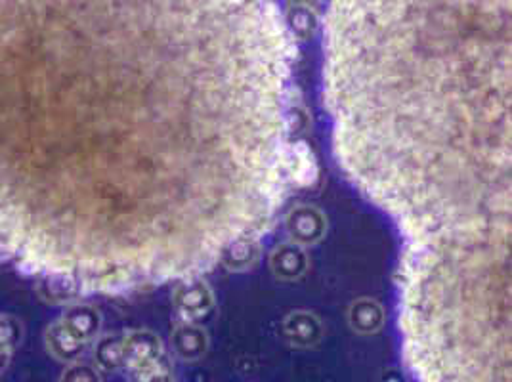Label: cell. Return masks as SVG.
Segmentation results:
<instances>
[{
	"mask_svg": "<svg viewBox=\"0 0 512 382\" xmlns=\"http://www.w3.org/2000/svg\"><path fill=\"white\" fill-rule=\"evenodd\" d=\"M274 2L0 0V260L75 293L211 270L295 188Z\"/></svg>",
	"mask_w": 512,
	"mask_h": 382,
	"instance_id": "1",
	"label": "cell"
},
{
	"mask_svg": "<svg viewBox=\"0 0 512 382\" xmlns=\"http://www.w3.org/2000/svg\"><path fill=\"white\" fill-rule=\"evenodd\" d=\"M511 2L342 0L325 102L350 180L406 237L407 365L478 379L511 363Z\"/></svg>",
	"mask_w": 512,
	"mask_h": 382,
	"instance_id": "2",
	"label": "cell"
},
{
	"mask_svg": "<svg viewBox=\"0 0 512 382\" xmlns=\"http://www.w3.org/2000/svg\"><path fill=\"white\" fill-rule=\"evenodd\" d=\"M123 365L130 382H174L165 344L150 329H134L123 337Z\"/></svg>",
	"mask_w": 512,
	"mask_h": 382,
	"instance_id": "3",
	"label": "cell"
},
{
	"mask_svg": "<svg viewBox=\"0 0 512 382\" xmlns=\"http://www.w3.org/2000/svg\"><path fill=\"white\" fill-rule=\"evenodd\" d=\"M172 304L184 321L197 323L213 312V289L197 276L180 279L172 293Z\"/></svg>",
	"mask_w": 512,
	"mask_h": 382,
	"instance_id": "4",
	"label": "cell"
},
{
	"mask_svg": "<svg viewBox=\"0 0 512 382\" xmlns=\"http://www.w3.org/2000/svg\"><path fill=\"white\" fill-rule=\"evenodd\" d=\"M285 230L291 237V243L300 247L316 245L327 232V218L318 207L297 205L285 216Z\"/></svg>",
	"mask_w": 512,
	"mask_h": 382,
	"instance_id": "5",
	"label": "cell"
},
{
	"mask_svg": "<svg viewBox=\"0 0 512 382\" xmlns=\"http://www.w3.org/2000/svg\"><path fill=\"white\" fill-rule=\"evenodd\" d=\"M58 321L73 339L83 344H90L98 339L102 329V316L92 304H73Z\"/></svg>",
	"mask_w": 512,
	"mask_h": 382,
	"instance_id": "6",
	"label": "cell"
},
{
	"mask_svg": "<svg viewBox=\"0 0 512 382\" xmlns=\"http://www.w3.org/2000/svg\"><path fill=\"white\" fill-rule=\"evenodd\" d=\"M281 335L297 348H310L316 346L323 337V325L316 314L297 310L287 314V318L283 319Z\"/></svg>",
	"mask_w": 512,
	"mask_h": 382,
	"instance_id": "7",
	"label": "cell"
},
{
	"mask_svg": "<svg viewBox=\"0 0 512 382\" xmlns=\"http://www.w3.org/2000/svg\"><path fill=\"white\" fill-rule=\"evenodd\" d=\"M174 354L184 361H199L209 350V335L197 323H180L171 335Z\"/></svg>",
	"mask_w": 512,
	"mask_h": 382,
	"instance_id": "8",
	"label": "cell"
},
{
	"mask_svg": "<svg viewBox=\"0 0 512 382\" xmlns=\"http://www.w3.org/2000/svg\"><path fill=\"white\" fill-rule=\"evenodd\" d=\"M270 268L281 281H295L308 270V255L297 243H281L270 255Z\"/></svg>",
	"mask_w": 512,
	"mask_h": 382,
	"instance_id": "9",
	"label": "cell"
},
{
	"mask_svg": "<svg viewBox=\"0 0 512 382\" xmlns=\"http://www.w3.org/2000/svg\"><path fill=\"white\" fill-rule=\"evenodd\" d=\"M348 323L356 333H362V335L377 333L384 323L383 306L373 298H358L350 304Z\"/></svg>",
	"mask_w": 512,
	"mask_h": 382,
	"instance_id": "10",
	"label": "cell"
},
{
	"mask_svg": "<svg viewBox=\"0 0 512 382\" xmlns=\"http://www.w3.org/2000/svg\"><path fill=\"white\" fill-rule=\"evenodd\" d=\"M44 342L48 352L58 361L65 363H75L81 360V356L85 354L86 344L73 339L64 327L60 325V321L52 323L46 333H44Z\"/></svg>",
	"mask_w": 512,
	"mask_h": 382,
	"instance_id": "11",
	"label": "cell"
},
{
	"mask_svg": "<svg viewBox=\"0 0 512 382\" xmlns=\"http://www.w3.org/2000/svg\"><path fill=\"white\" fill-rule=\"evenodd\" d=\"M258 256H260L258 239H237L222 251L218 262L224 264L228 270L241 272V270L253 268Z\"/></svg>",
	"mask_w": 512,
	"mask_h": 382,
	"instance_id": "12",
	"label": "cell"
},
{
	"mask_svg": "<svg viewBox=\"0 0 512 382\" xmlns=\"http://www.w3.org/2000/svg\"><path fill=\"white\" fill-rule=\"evenodd\" d=\"M318 178V163L304 142H293V180L295 188L312 186Z\"/></svg>",
	"mask_w": 512,
	"mask_h": 382,
	"instance_id": "13",
	"label": "cell"
},
{
	"mask_svg": "<svg viewBox=\"0 0 512 382\" xmlns=\"http://www.w3.org/2000/svg\"><path fill=\"white\" fill-rule=\"evenodd\" d=\"M94 360L102 371H117L119 367H123V339L104 337L96 340Z\"/></svg>",
	"mask_w": 512,
	"mask_h": 382,
	"instance_id": "14",
	"label": "cell"
},
{
	"mask_svg": "<svg viewBox=\"0 0 512 382\" xmlns=\"http://www.w3.org/2000/svg\"><path fill=\"white\" fill-rule=\"evenodd\" d=\"M285 23L293 37L308 39L318 27V14L308 6H291L285 16Z\"/></svg>",
	"mask_w": 512,
	"mask_h": 382,
	"instance_id": "15",
	"label": "cell"
},
{
	"mask_svg": "<svg viewBox=\"0 0 512 382\" xmlns=\"http://www.w3.org/2000/svg\"><path fill=\"white\" fill-rule=\"evenodd\" d=\"M22 337V323L8 314H0V354L12 356Z\"/></svg>",
	"mask_w": 512,
	"mask_h": 382,
	"instance_id": "16",
	"label": "cell"
},
{
	"mask_svg": "<svg viewBox=\"0 0 512 382\" xmlns=\"http://www.w3.org/2000/svg\"><path fill=\"white\" fill-rule=\"evenodd\" d=\"M60 382H102V375L96 365H90L85 361H75L65 367Z\"/></svg>",
	"mask_w": 512,
	"mask_h": 382,
	"instance_id": "17",
	"label": "cell"
},
{
	"mask_svg": "<svg viewBox=\"0 0 512 382\" xmlns=\"http://www.w3.org/2000/svg\"><path fill=\"white\" fill-rule=\"evenodd\" d=\"M10 354H0V375L6 371V367H8V363H10Z\"/></svg>",
	"mask_w": 512,
	"mask_h": 382,
	"instance_id": "18",
	"label": "cell"
}]
</instances>
